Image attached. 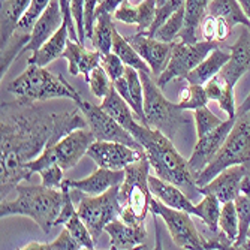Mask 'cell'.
<instances>
[{
  "mask_svg": "<svg viewBox=\"0 0 250 250\" xmlns=\"http://www.w3.org/2000/svg\"><path fill=\"white\" fill-rule=\"evenodd\" d=\"M83 114V112H81ZM80 108L51 111L36 102L17 99L0 106V198L8 195L24 180H30L27 164L48 146L78 127H87Z\"/></svg>",
  "mask_w": 250,
  "mask_h": 250,
  "instance_id": "1",
  "label": "cell"
},
{
  "mask_svg": "<svg viewBox=\"0 0 250 250\" xmlns=\"http://www.w3.org/2000/svg\"><path fill=\"white\" fill-rule=\"evenodd\" d=\"M130 133L143 146L150 167L159 178L178 186L190 199L202 196L188 161L180 154L167 135L141 122L136 123Z\"/></svg>",
  "mask_w": 250,
  "mask_h": 250,
  "instance_id": "2",
  "label": "cell"
},
{
  "mask_svg": "<svg viewBox=\"0 0 250 250\" xmlns=\"http://www.w3.org/2000/svg\"><path fill=\"white\" fill-rule=\"evenodd\" d=\"M17 198L14 201L3 199L0 204V216H26L30 217L39 228L48 234L59 219L63 206V190L35 186V185H18L15 188Z\"/></svg>",
  "mask_w": 250,
  "mask_h": 250,
  "instance_id": "3",
  "label": "cell"
},
{
  "mask_svg": "<svg viewBox=\"0 0 250 250\" xmlns=\"http://www.w3.org/2000/svg\"><path fill=\"white\" fill-rule=\"evenodd\" d=\"M140 77L144 87L146 125L161 130L171 141L180 135L190 138L195 127L193 116L188 109L180 108L178 104L169 102L161 92L162 87H159L148 72H140Z\"/></svg>",
  "mask_w": 250,
  "mask_h": 250,
  "instance_id": "4",
  "label": "cell"
},
{
  "mask_svg": "<svg viewBox=\"0 0 250 250\" xmlns=\"http://www.w3.org/2000/svg\"><path fill=\"white\" fill-rule=\"evenodd\" d=\"M6 90L17 99L26 102H45L51 99H81V95L62 75L56 77L45 67L27 64V69L12 80Z\"/></svg>",
  "mask_w": 250,
  "mask_h": 250,
  "instance_id": "5",
  "label": "cell"
},
{
  "mask_svg": "<svg viewBox=\"0 0 250 250\" xmlns=\"http://www.w3.org/2000/svg\"><path fill=\"white\" fill-rule=\"evenodd\" d=\"M150 162L147 156L125 168V180L119 186V202L122 206L120 219L130 225L144 223L153 193L148 188Z\"/></svg>",
  "mask_w": 250,
  "mask_h": 250,
  "instance_id": "6",
  "label": "cell"
},
{
  "mask_svg": "<svg viewBox=\"0 0 250 250\" xmlns=\"http://www.w3.org/2000/svg\"><path fill=\"white\" fill-rule=\"evenodd\" d=\"M250 164V109L235 117L234 126L226 136L223 146L213 161L198 177L196 185L201 188L213 180L220 171L234 165Z\"/></svg>",
  "mask_w": 250,
  "mask_h": 250,
  "instance_id": "7",
  "label": "cell"
},
{
  "mask_svg": "<svg viewBox=\"0 0 250 250\" xmlns=\"http://www.w3.org/2000/svg\"><path fill=\"white\" fill-rule=\"evenodd\" d=\"M120 186V185H119ZM119 186H112L101 195H81L77 213L85 223L93 240L98 241L105 226L122 216L119 202Z\"/></svg>",
  "mask_w": 250,
  "mask_h": 250,
  "instance_id": "8",
  "label": "cell"
},
{
  "mask_svg": "<svg viewBox=\"0 0 250 250\" xmlns=\"http://www.w3.org/2000/svg\"><path fill=\"white\" fill-rule=\"evenodd\" d=\"M219 47V42L210 41H198L195 43H188L183 41H175L172 43L171 59L165 71L159 75V87H165L175 78H186L195 67L206 59L213 50Z\"/></svg>",
  "mask_w": 250,
  "mask_h": 250,
  "instance_id": "9",
  "label": "cell"
},
{
  "mask_svg": "<svg viewBox=\"0 0 250 250\" xmlns=\"http://www.w3.org/2000/svg\"><path fill=\"white\" fill-rule=\"evenodd\" d=\"M150 211L154 216L162 217L165 222L167 228L171 234V238L174 244L180 249H188V250H204L206 249V238H204L190 219L192 214L188 211H181L177 208H171L165 206L164 202L156 199L153 196Z\"/></svg>",
  "mask_w": 250,
  "mask_h": 250,
  "instance_id": "10",
  "label": "cell"
},
{
  "mask_svg": "<svg viewBox=\"0 0 250 250\" xmlns=\"http://www.w3.org/2000/svg\"><path fill=\"white\" fill-rule=\"evenodd\" d=\"M87 122L88 129L92 130L98 141H116L126 144L132 148L144 151L143 146L133 138V135L126 130L116 119H112L101 105H95L83 98L75 102Z\"/></svg>",
  "mask_w": 250,
  "mask_h": 250,
  "instance_id": "11",
  "label": "cell"
},
{
  "mask_svg": "<svg viewBox=\"0 0 250 250\" xmlns=\"http://www.w3.org/2000/svg\"><path fill=\"white\" fill-rule=\"evenodd\" d=\"M87 156L99 167L106 169H125L127 165L146 157V151L132 148L116 141H95Z\"/></svg>",
  "mask_w": 250,
  "mask_h": 250,
  "instance_id": "12",
  "label": "cell"
},
{
  "mask_svg": "<svg viewBox=\"0 0 250 250\" xmlns=\"http://www.w3.org/2000/svg\"><path fill=\"white\" fill-rule=\"evenodd\" d=\"M235 117L232 119H226L219 127H216L214 130H211L210 133L201 136L198 138L193 151L189 157V169L193 174L195 180L196 177L207 168V165L213 161L214 156L219 153L220 147L223 146L226 136L231 132L232 126H234Z\"/></svg>",
  "mask_w": 250,
  "mask_h": 250,
  "instance_id": "13",
  "label": "cell"
},
{
  "mask_svg": "<svg viewBox=\"0 0 250 250\" xmlns=\"http://www.w3.org/2000/svg\"><path fill=\"white\" fill-rule=\"evenodd\" d=\"M96 141L92 130L87 127H78L64 135L53 146L56 162L64 169L74 168L84 154H87L90 146Z\"/></svg>",
  "mask_w": 250,
  "mask_h": 250,
  "instance_id": "14",
  "label": "cell"
},
{
  "mask_svg": "<svg viewBox=\"0 0 250 250\" xmlns=\"http://www.w3.org/2000/svg\"><path fill=\"white\" fill-rule=\"evenodd\" d=\"M127 41L144 59V62L150 66L151 75L157 80L159 75H161L165 71V67L168 66L174 42H164L156 38L147 36L146 33H138V32L133 36L127 38Z\"/></svg>",
  "mask_w": 250,
  "mask_h": 250,
  "instance_id": "15",
  "label": "cell"
},
{
  "mask_svg": "<svg viewBox=\"0 0 250 250\" xmlns=\"http://www.w3.org/2000/svg\"><path fill=\"white\" fill-rule=\"evenodd\" d=\"M247 165H234L220 171L207 185L199 188L201 193H211L222 204L234 201L240 193L241 181L247 174Z\"/></svg>",
  "mask_w": 250,
  "mask_h": 250,
  "instance_id": "16",
  "label": "cell"
},
{
  "mask_svg": "<svg viewBox=\"0 0 250 250\" xmlns=\"http://www.w3.org/2000/svg\"><path fill=\"white\" fill-rule=\"evenodd\" d=\"M229 53L231 59L226 62L217 75L234 88L238 80L250 69V29L244 27V32L229 48Z\"/></svg>",
  "mask_w": 250,
  "mask_h": 250,
  "instance_id": "17",
  "label": "cell"
},
{
  "mask_svg": "<svg viewBox=\"0 0 250 250\" xmlns=\"http://www.w3.org/2000/svg\"><path fill=\"white\" fill-rule=\"evenodd\" d=\"M123 180H125V169H106L98 167V169L88 177L81 180L64 178V183L71 189H77L84 195H101L108 189H111L112 186L122 185Z\"/></svg>",
  "mask_w": 250,
  "mask_h": 250,
  "instance_id": "18",
  "label": "cell"
},
{
  "mask_svg": "<svg viewBox=\"0 0 250 250\" xmlns=\"http://www.w3.org/2000/svg\"><path fill=\"white\" fill-rule=\"evenodd\" d=\"M148 188L156 199L164 202L171 208H177L181 211H188L192 216L198 217V207L192 202V199L181 190L178 186L159 178L157 175H148Z\"/></svg>",
  "mask_w": 250,
  "mask_h": 250,
  "instance_id": "19",
  "label": "cell"
},
{
  "mask_svg": "<svg viewBox=\"0 0 250 250\" xmlns=\"http://www.w3.org/2000/svg\"><path fill=\"white\" fill-rule=\"evenodd\" d=\"M63 24V14L59 0H51L48 8L39 17L30 33V41L26 45L24 51H36L47 42Z\"/></svg>",
  "mask_w": 250,
  "mask_h": 250,
  "instance_id": "20",
  "label": "cell"
},
{
  "mask_svg": "<svg viewBox=\"0 0 250 250\" xmlns=\"http://www.w3.org/2000/svg\"><path fill=\"white\" fill-rule=\"evenodd\" d=\"M102 53L95 50L90 51L84 47V43L67 39L66 50L63 53V59L67 60V71L71 75H84V80H88V75L95 67L101 66Z\"/></svg>",
  "mask_w": 250,
  "mask_h": 250,
  "instance_id": "21",
  "label": "cell"
},
{
  "mask_svg": "<svg viewBox=\"0 0 250 250\" xmlns=\"http://www.w3.org/2000/svg\"><path fill=\"white\" fill-rule=\"evenodd\" d=\"M105 232L109 235L111 249H136L144 244L147 238V229L144 223L141 225H130L122 220L120 217L111 220L105 226Z\"/></svg>",
  "mask_w": 250,
  "mask_h": 250,
  "instance_id": "22",
  "label": "cell"
},
{
  "mask_svg": "<svg viewBox=\"0 0 250 250\" xmlns=\"http://www.w3.org/2000/svg\"><path fill=\"white\" fill-rule=\"evenodd\" d=\"M67 39H69V30H67V26L63 22L60 29L45 42L39 50L33 51V54L27 60V64H36V66L45 67L51 62L57 60L59 57H63V53L67 45Z\"/></svg>",
  "mask_w": 250,
  "mask_h": 250,
  "instance_id": "23",
  "label": "cell"
},
{
  "mask_svg": "<svg viewBox=\"0 0 250 250\" xmlns=\"http://www.w3.org/2000/svg\"><path fill=\"white\" fill-rule=\"evenodd\" d=\"M229 59H231V53H226L225 50L217 47L216 50H213L206 59H204L185 80L190 84L204 85L216 74L220 72V69L226 64V62H228Z\"/></svg>",
  "mask_w": 250,
  "mask_h": 250,
  "instance_id": "24",
  "label": "cell"
},
{
  "mask_svg": "<svg viewBox=\"0 0 250 250\" xmlns=\"http://www.w3.org/2000/svg\"><path fill=\"white\" fill-rule=\"evenodd\" d=\"M32 0H2V14H0V43L3 45L14 35L20 20L29 9Z\"/></svg>",
  "mask_w": 250,
  "mask_h": 250,
  "instance_id": "25",
  "label": "cell"
},
{
  "mask_svg": "<svg viewBox=\"0 0 250 250\" xmlns=\"http://www.w3.org/2000/svg\"><path fill=\"white\" fill-rule=\"evenodd\" d=\"M101 108L106 111L112 119H116L129 132L140 122L133 112V109L130 108V105L119 95V92L114 87H112L111 92L102 99Z\"/></svg>",
  "mask_w": 250,
  "mask_h": 250,
  "instance_id": "26",
  "label": "cell"
},
{
  "mask_svg": "<svg viewBox=\"0 0 250 250\" xmlns=\"http://www.w3.org/2000/svg\"><path fill=\"white\" fill-rule=\"evenodd\" d=\"M208 101H213L225 112L228 119L237 117V106L234 98V88L226 84L217 74L204 84Z\"/></svg>",
  "mask_w": 250,
  "mask_h": 250,
  "instance_id": "27",
  "label": "cell"
},
{
  "mask_svg": "<svg viewBox=\"0 0 250 250\" xmlns=\"http://www.w3.org/2000/svg\"><path fill=\"white\" fill-rule=\"evenodd\" d=\"M208 5L210 0H186L185 3V22L183 29L178 36L180 41L188 42V43H195L198 42V26L201 20L206 17L208 12Z\"/></svg>",
  "mask_w": 250,
  "mask_h": 250,
  "instance_id": "28",
  "label": "cell"
},
{
  "mask_svg": "<svg viewBox=\"0 0 250 250\" xmlns=\"http://www.w3.org/2000/svg\"><path fill=\"white\" fill-rule=\"evenodd\" d=\"M208 14L223 18L232 29L238 24L250 29V21L237 0H210Z\"/></svg>",
  "mask_w": 250,
  "mask_h": 250,
  "instance_id": "29",
  "label": "cell"
},
{
  "mask_svg": "<svg viewBox=\"0 0 250 250\" xmlns=\"http://www.w3.org/2000/svg\"><path fill=\"white\" fill-rule=\"evenodd\" d=\"M112 53H116L126 66H130L140 72L151 74L150 66L144 62V59L138 54V51L132 47V43L127 41V38H123L117 32V29L114 30V36H112Z\"/></svg>",
  "mask_w": 250,
  "mask_h": 250,
  "instance_id": "30",
  "label": "cell"
},
{
  "mask_svg": "<svg viewBox=\"0 0 250 250\" xmlns=\"http://www.w3.org/2000/svg\"><path fill=\"white\" fill-rule=\"evenodd\" d=\"M114 22L111 20V14H99L95 17V27L92 35V43L95 50L102 54L112 51V36H114Z\"/></svg>",
  "mask_w": 250,
  "mask_h": 250,
  "instance_id": "31",
  "label": "cell"
},
{
  "mask_svg": "<svg viewBox=\"0 0 250 250\" xmlns=\"http://www.w3.org/2000/svg\"><path fill=\"white\" fill-rule=\"evenodd\" d=\"M231 30L232 27L223 18L208 12L201 20L198 26L201 41H210V42H223L231 35Z\"/></svg>",
  "mask_w": 250,
  "mask_h": 250,
  "instance_id": "32",
  "label": "cell"
},
{
  "mask_svg": "<svg viewBox=\"0 0 250 250\" xmlns=\"http://www.w3.org/2000/svg\"><path fill=\"white\" fill-rule=\"evenodd\" d=\"M125 77L127 81V87H129V95L132 99V109L138 117V120L141 123L146 125V112H144V87H143V81L140 77V72L133 69L130 66H126L125 71Z\"/></svg>",
  "mask_w": 250,
  "mask_h": 250,
  "instance_id": "33",
  "label": "cell"
},
{
  "mask_svg": "<svg viewBox=\"0 0 250 250\" xmlns=\"http://www.w3.org/2000/svg\"><path fill=\"white\" fill-rule=\"evenodd\" d=\"M30 41V35L26 33H18L15 32L9 41L2 47V59H0V77H5L8 69L11 67L12 62L24 53L26 50V45Z\"/></svg>",
  "mask_w": 250,
  "mask_h": 250,
  "instance_id": "34",
  "label": "cell"
},
{
  "mask_svg": "<svg viewBox=\"0 0 250 250\" xmlns=\"http://www.w3.org/2000/svg\"><path fill=\"white\" fill-rule=\"evenodd\" d=\"M220 204L222 202L211 193H204L201 196V201L196 204L198 217L211 232L219 231V217H220V210H222Z\"/></svg>",
  "mask_w": 250,
  "mask_h": 250,
  "instance_id": "35",
  "label": "cell"
},
{
  "mask_svg": "<svg viewBox=\"0 0 250 250\" xmlns=\"http://www.w3.org/2000/svg\"><path fill=\"white\" fill-rule=\"evenodd\" d=\"M219 231L226 235L232 246L238 238V216L234 201L222 204L220 217H219Z\"/></svg>",
  "mask_w": 250,
  "mask_h": 250,
  "instance_id": "36",
  "label": "cell"
},
{
  "mask_svg": "<svg viewBox=\"0 0 250 250\" xmlns=\"http://www.w3.org/2000/svg\"><path fill=\"white\" fill-rule=\"evenodd\" d=\"M183 22H185V6H181L153 33L151 38H156L164 42H175V39L181 33V29H183Z\"/></svg>",
  "mask_w": 250,
  "mask_h": 250,
  "instance_id": "37",
  "label": "cell"
},
{
  "mask_svg": "<svg viewBox=\"0 0 250 250\" xmlns=\"http://www.w3.org/2000/svg\"><path fill=\"white\" fill-rule=\"evenodd\" d=\"M177 104L180 108L188 109V111H195L196 108L206 106L208 104L206 88H204V85H199V84L188 83V85L181 90L180 99Z\"/></svg>",
  "mask_w": 250,
  "mask_h": 250,
  "instance_id": "38",
  "label": "cell"
},
{
  "mask_svg": "<svg viewBox=\"0 0 250 250\" xmlns=\"http://www.w3.org/2000/svg\"><path fill=\"white\" fill-rule=\"evenodd\" d=\"M22 250H80L83 249L66 228L53 243H30L21 247Z\"/></svg>",
  "mask_w": 250,
  "mask_h": 250,
  "instance_id": "39",
  "label": "cell"
},
{
  "mask_svg": "<svg viewBox=\"0 0 250 250\" xmlns=\"http://www.w3.org/2000/svg\"><path fill=\"white\" fill-rule=\"evenodd\" d=\"M193 119H195V129H196V136L201 138V136L210 133L211 130H214L216 127H219L225 120H222L220 117L214 116L211 109L206 105L196 108L193 111Z\"/></svg>",
  "mask_w": 250,
  "mask_h": 250,
  "instance_id": "40",
  "label": "cell"
},
{
  "mask_svg": "<svg viewBox=\"0 0 250 250\" xmlns=\"http://www.w3.org/2000/svg\"><path fill=\"white\" fill-rule=\"evenodd\" d=\"M51 3V0H32L29 9L26 11V14L22 15V18L20 20L18 26L15 29V32L18 33H26L30 35L32 29L35 26V22L39 20V17L45 12V9L48 8V5ZM14 32V33H15Z\"/></svg>",
  "mask_w": 250,
  "mask_h": 250,
  "instance_id": "41",
  "label": "cell"
},
{
  "mask_svg": "<svg viewBox=\"0 0 250 250\" xmlns=\"http://www.w3.org/2000/svg\"><path fill=\"white\" fill-rule=\"evenodd\" d=\"M64 228L69 231V234L77 240V243L87 250L95 249V240L90 234L88 228L85 226V223L83 222V219L78 216V213H75L69 220L64 223Z\"/></svg>",
  "mask_w": 250,
  "mask_h": 250,
  "instance_id": "42",
  "label": "cell"
},
{
  "mask_svg": "<svg viewBox=\"0 0 250 250\" xmlns=\"http://www.w3.org/2000/svg\"><path fill=\"white\" fill-rule=\"evenodd\" d=\"M85 83H88L90 92L98 99H104L112 90V87H114V83L111 81V78L108 77V74L105 72L102 66L95 67V69L90 72L88 80Z\"/></svg>",
  "mask_w": 250,
  "mask_h": 250,
  "instance_id": "43",
  "label": "cell"
},
{
  "mask_svg": "<svg viewBox=\"0 0 250 250\" xmlns=\"http://www.w3.org/2000/svg\"><path fill=\"white\" fill-rule=\"evenodd\" d=\"M136 26H138V33L147 32L156 17V0H141L140 3H136Z\"/></svg>",
  "mask_w": 250,
  "mask_h": 250,
  "instance_id": "44",
  "label": "cell"
},
{
  "mask_svg": "<svg viewBox=\"0 0 250 250\" xmlns=\"http://www.w3.org/2000/svg\"><path fill=\"white\" fill-rule=\"evenodd\" d=\"M101 66L105 69V72L108 74V77L111 78L112 83H114L116 80H119L120 77H123L125 71H126V64L123 63V60L112 51L102 56Z\"/></svg>",
  "mask_w": 250,
  "mask_h": 250,
  "instance_id": "45",
  "label": "cell"
},
{
  "mask_svg": "<svg viewBox=\"0 0 250 250\" xmlns=\"http://www.w3.org/2000/svg\"><path fill=\"white\" fill-rule=\"evenodd\" d=\"M63 168L59 164H54L48 168L42 169L41 174V180H42V185L47 186V188H54V189H62L63 185Z\"/></svg>",
  "mask_w": 250,
  "mask_h": 250,
  "instance_id": "46",
  "label": "cell"
},
{
  "mask_svg": "<svg viewBox=\"0 0 250 250\" xmlns=\"http://www.w3.org/2000/svg\"><path fill=\"white\" fill-rule=\"evenodd\" d=\"M84 2L85 0H69V6L72 11V17L75 20L77 24V30H78V36H80V42L84 43L85 42V29H84Z\"/></svg>",
  "mask_w": 250,
  "mask_h": 250,
  "instance_id": "47",
  "label": "cell"
},
{
  "mask_svg": "<svg viewBox=\"0 0 250 250\" xmlns=\"http://www.w3.org/2000/svg\"><path fill=\"white\" fill-rule=\"evenodd\" d=\"M99 5V0H85L84 2V29H85V38H92L93 27H95V15L96 8Z\"/></svg>",
  "mask_w": 250,
  "mask_h": 250,
  "instance_id": "48",
  "label": "cell"
},
{
  "mask_svg": "<svg viewBox=\"0 0 250 250\" xmlns=\"http://www.w3.org/2000/svg\"><path fill=\"white\" fill-rule=\"evenodd\" d=\"M112 17L125 24H136V6L130 3V0H125L112 14Z\"/></svg>",
  "mask_w": 250,
  "mask_h": 250,
  "instance_id": "49",
  "label": "cell"
},
{
  "mask_svg": "<svg viewBox=\"0 0 250 250\" xmlns=\"http://www.w3.org/2000/svg\"><path fill=\"white\" fill-rule=\"evenodd\" d=\"M250 109V93L247 95V98L243 101V104L237 108V116L238 114H243V112H247Z\"/></svg>",
  "mask_w": 250,
  "mask_h": 250,
  "instance_id": "50",
  "label": "cell"
},
{
  "mask_svg": "<svg viewBox=\"0 0 250 250\" xmlns=\"http://www.w3.org/2000/svg\"><path fill=\"white\" fill-rule=\"evenodd\" d=\"M237 2L240 3L243 12L246 14V17H247L249 21H250V0H237Z\"/></svg>",
  "mask_w": 250,
  "mask_h": 250,
  "instance_id": "51",
  "label": "cell"
},
{
  "mask_svg": "<svg viewBox=\"0 0 250 250\" xmlns=\"http://www.w3.org/2000/svg\"><path fill=\"white\" fill-rule=\"evenodd\" d=\"M167 2H168V0H156V5H157V8H159V6H164Z\"/></svg>",
  "mask_w": 250,
  "mask_h": 250,
  "instance_id": "52",
  "label": "cell"
},
{
  "mask_svg": "<svg viewBox=\"0 0 250 250\" xmlns=\"http://www.w3.org/2000/svg\"><path fill=\"white\" fill-rule=\"evenodd\" d=\"M247 238L250 240V228H249V232H247Z\"/></svg>",
  "mask_w": 250,
  "mask_h": 250,
  "instance_id": "53",
  "label": "cell"
},
{
  "mask_svg": "<svg viewBox=\"0 0 250 250\" xmlns=\"http://www.w3.org/2000/svg\"><path fill=\"white\" fill-rule=\"evenodd\" d=\"M140 2H141V0H138V3H140Z\"/></svg>",
  "mask_w": 250,
  "mask_h": 250,
  "instance_id": "54",
  "label": "cell"
}]
</instances>
